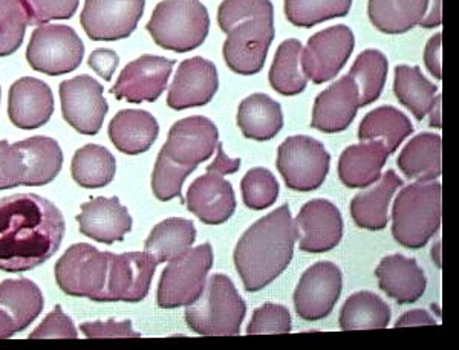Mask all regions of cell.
<instances>
[{
  "label": "cell",
  "mask_w": 459,
  "mask_h": 350,
  "mask_svg": "<svg viewBox=\"0 0 459 350\" xmlns=\"http://www.w3.org/2000/svg\"><path fill=\"white\" fill-rule=\"evenodd\" d=\"M66 224L48 199L19 193L0 199V271L40 267L62 245Z\"/></svg>",
  "instance_id": "obj_1"
},
{
  "label": "cell",
  "mask_w": 459,
  "mask_h": 350,
  "mask_svg": "<svg viewBox=\"0 0 459 350\" xmlns=\"http://www.w3.org/2000/svg\"><path fill=\"white\" fill-rule=\"evenodd\" d=\"M298 226L287 204L251 225L235 248V267L248 293L274 282L291 263Z\"/></svg>",
  "instance_id": "obj_2"
},
{
  "label": "cell",
  "mask_w": 459,
  "mask_h": 350,
  "mask_svg": "<svg viewBox=\"0 0 459 350\" xmlns=\"http://www.w3.org/2000/svg\"><path fill=\"white\" fill-rule=\"evenodd\" d=\"M443 220V187L437 181L406 185L392 207V235L409 250H420Z\"/></svg>",
  "instance_id": "obj_3"
},
{
  "label": "cell",
  "mask_w": 459,
  "mask_h": 350,
  "mask_svg": "<svg viewBox=\"0 0 459 350\" xmlns=\"http://www.w3.org/2000/svg\"><path fill=\"white\" fill-rule=\"evenodd\" d=\"M247 303L224 274L205 282L198 300L186 309L188 328L204 337H235L246 320Z\"/></svg>",
  "instance_id": "obj_4"
},
{
  "label": "cell",
  "mask_w": 459,
  "mask_h": 350,
  "mask_svg": "<svg viewBox=\"0 0 459 350\" xmlns=\"http://www.w3.org/2000/svg\"><path fill=\"white\" fill-rule=\"evenodd\" d=\"M146 30L162 49L188 53L209 36V11L199 0H162L152 13Z\"/></svg>",
  "instance_id": "obj_5"
},
{
  "label": "cell",
  "mask_w": 459,
  "mask_h": 350,
  "mask_svg": "<svg viewBox=\"0 0 459 350\" xmlns=\"http://www.w3.org/2000/svg\"><path fill=\"white\" fill-rule=\"evenodd\" d=\"M213 267V248L203 243L169 261L158 285L157 304L162 309L187 308L203 293Z\"/></svg>",
  "instance_id": "obj_6"
},
{
  "label": "cell",
  "mask_w": 459,
  "mask_h": 350,
  "mask_svg": "<svg viewBox=\"0 0 459 350\" xmlns=\"http://www.w3.org/2000/svg\"><path fill=\"white\" fill-rule=\"evenodd\" d=\"M331 155L324 144L311 136H290L277 150V170L288 189L314 192L328 176Z\"/></svg>",
  "instance_id": "obj_7"
},
{
  "label": "cell",
  "mask_w": 459,
  "mask_h": 350,
  "mask_svg": "<svg viewBox=\"0 0 459 350\" xmlns=\"http://www.w3.org/2000/svg\"><path fill=\"white\" fill-rule=\"evenodd\" d=\"M83 57L82 38L66 25H40L32 31L28 43L30 66L51 77L73 73L82 64Z\"/></svg>",
  "instance_id": "obj_8"
},
{
  "label": "cell",
  "mask_w": 459,
  "mask_h": 350,
  "mask_svg": "<svg viewBox=\"0 0 459 350\" xmlns=\"http://www.w3.org/2000/svg\"><path fill=\"white\" fill-rule=\"evenodd\" d=\"M109 268V252H99L88 243L69 246L56 263V280L63 293L71 297L100 302L105 291Z\"/></svg>",
  "instance_id": "obj_9"
},
{
  "label": "cell",
  "mask_w": 459,
  "mask_h": 350,
  "mask_svg": "<svg viewBox=\"0 0 459 350\" xmlns=\"http://www.w3.org/2000/svg\"><path fill=\"white\" fill-rule=\"evenodd\" d=\"M274 38V16L253 17L240 21L227 32L222 54L230 71L255 75L265 64Z\"/></svg>",
  "instance_id": "obj_10"
},
{
  "label": "cell",
  "mask_w": 459,
  "mask_h": 350,
  "mask_svg": "<svg viewBox=\"0 0 459 350\" xmlns=\"http://www.w3.org/2000/svg\"><path fill=\"white\" fill-rule=\"evenodd\" d=\"M354 47V32L346 25H335L316 32L300 54V66L305 77L316 84L331 81L348 64Z\"/></svg>",
  "instance_id": "obj_11"
},
{
  "label": "cell",
  "mask_w": 459,
  "mask_h": 350,
  "mask_svg": "<svg viewBox=\"0 0 459 350\" xmlns=\"http://www.w3.org/2000/svg\"><path fill=\"white\" fill-rule=\"evenodd\" d=\"M146 0H86L80 23L94 42H115L132 36L142 21Z\"/></svg>",
  "instance_id": "obj_12"
},
{
  "label": "cell",
  "mask_w": 459,
  "mask_h": 350,
  "mask_svg": "<svg viewBox=\"0 0 459 350\" xmlns=\"http://www.w3.org/2000/svg\"><path fill=\"white\" fill-rule=\"evenodd\" d=\"M62 114L69 126L82 135H97L103 126L109 105L105 88L91 75H77L60 84Z\"/></svg>",
  "instance_id": "obj_13"
},
{
  "label": "cell",
  "mask_w": 459,
  "mask_h": 350,
  "mask_svg": "<svg viewBox=\"0 0 459 350\" xmlns=\"http://www.w3.org/2000/svg\"><path fill=\"white\" fill-rule=\"evenodd\" d=\"M343 289L340 268L331 261H318L303 272L292 295L299 317L307 321L326 319Z\"/></svg>",
  "instance_id": "obj_14"
},
{
  "label": "cell",
  "mask_w": 459,
  "mask_h": 350,
  "mask_svg": "<svg viewBox=\"0 0 459 350\" xmlns=\"http://www.w3.org/2000/svg\"><path fill=\"white\" fill-rule=\"evenodd\" d=\"M158 263L144 252H109V268L105 291L100 303L127 302L138 303L147 297Z\"/></svg>",
  "instance_id": "obj_15"
},
{
  "label": "cell",
  "mask_w": 459,
  "mask_h": 350,
  "mask_svg": "<svg viewBox=\"0 0 459 350\" xmlns=\"http://www.w3.org/2000/svg\"><path fill=\"white\" fill-rule=\"evenodd\" d=\"M220 144V132L207 116H188L170 127L161 153L177 166L194 172L199 164L213 157Z\"/></svg>",
  "instance_id": "obj_16"
},
{
  "label": "cell",
  "mask_w": 459,
  "mask_h": 350,
  "mask_svg": "<svg viewBox=\"0 0 459 350\" xmlns=\"http://www.w3.org/2000/svg\"><path fill=\"white\" fill-rule=\"evenodd\" d=\"M175 64V60L160 55H142L121 71L110 94L132 105H140L144 101L153 103L168 88Z\"/></svg>",
  "instance_id": "obj_17"
},
{
  "label": "cell",
  "mask_w": 459,
  "mask_h": 350,
  "mask_svg": "<svg viewBox=\"0 0 459 350\" xmlns=\"http://www.w3.org/2000/svg\"><path fill=\"white\" fill-rule=\"evenodd\" d=\"M300 250L320 254L334 250L343 237V218L340 209L326 199H313L303 205L294 220Z\"/></svg>",
  "instance_id": "obj_18"
},
{
  "label": "cell",
  "mask_w": 459,
  "mask_h": 350,
  "mask_svg": "<svg viewBox=\"0 0 459 350\" xmlns=\"http://www.w3.org/2000/svg\"><path fill=\"white\" fill-rule=\"evenodd\" d=\"M220 90L218 69L213 62L192 57L179 64L172 86L169 88L168 106L173 110L209 105Z\"/></svg>",
  "instance_id": "obj_19"
},
{
  "label": "cell",
  "mask_w": 459,
  "mask_h": 350,
  "mask_svg": "<svg viewBox=\"0 0 459 350\" xmlns=\"http://www.w3.org/2000/svg\"><path fill=\"white\" fill-rule=\"evenodd\" d=\"M224 176L218 170L207 167V173L188 187L186 196L188 211L203 224H225L235 215V190Z\"/></svg>",
  "instance_id": "obj_20"
},
{
  "label": "cell",
  "mask_w": 459,
  "mask_h": 350,
  "mask_svg": "<svg viewBox=\"0 0 459 350\" xmlns=\"http://www.w3.org/2000/svg\"><path fill=\"white\" fill-rule=\"evenodd\" d=\"M360 109V94L351 75H344L318 94L311 127L324 133H340L352 124Z\"/></svg>",
  "instance_id": "obj_21"
},
{
  "label": "cell",
  "mask_w": 459,
  "mask_h": 350,
  "mask_svg": "<svg viewBox=\"0 0 459 350\" xmlns=\"http://www.w3.org/2000/svg\"><path fill=\"white\" fill-rule=\"evenodd\" d=\"M54 114V95L42 80L23 77L8 94V116L17 129L34 131L45 126Z\"/></svg>",
  "instance_id": "obj_22"
},
{
  "label": "cell",
  "mask_w": 459,
  "mask_h": 350,
  "mask_svg": "<svg viewBox=\"0 0 459 350\" xmlns=\"http://www.w3.org/2000/svg\"><path fill=\"white\" fill-rule=\"evenodd\" d=\"M80 233L92 241L112 245L115 242L125 241L126 235L132 230V216L120 204V199H91L82 205V213L77 216Z\"/></svg>",
  "instance_id": "obj_23"
},
{
  "label": "cell",
  "mask_w": 459,
  "mask_h": 350,
  "mask_svg": "<svg viewBox=\"0 0 459 350\" xmlns=\"http://www.w3.org/2000/svg\"><path fill=\"white\" fill-rule=\"evenodd\" d=\"M376 276L378 286L398 304H412L423 297L428 278L415 259L392 254L380 261Z\"/></svg>",
  "instance_id": "obj_24"
},
{
  "label": "cell",
  "mask_w": 459,
  "mask_h": 350,
  "mask_svg": "<svg viewBox=\"0 0 459 350\" xmlns=\"http://www.w3.org/2000/svg\"><path fill=\"white\" fill-rule=\"evenodd\" d=\"M389 152L381 141H365L344 149L339 159V178L348 189H369L378 183Z\"/></svg>",
  "instance_id": "obj_25"
},
{
  "label": "cell",
  "mask_w": 459,
  "mask_h": 350,
  "mask_svg": "<svg viewBox=\"0 0 459 350\" xmlns=\"http://www.w3.org/2000/svg\"><path fill=\"white\" fill-rule=\"evenodd\" d=\"M110 141L118 152L126 155H140L153 146L160 135L157 118L142 109L120 110L110 120Z\"/></svg>",
  "instance_id": "obj_26"
},
{
  "label": "cell",
  "mask_w": 459,
  "mask_h": 350,
  "mask_svg": "<svg viewBox=\"0 0 459 350\" xmlns=\"http://www.w3.org/2000/svg\"><path fill=\"white\" fill-rule=\"evenodd\" d=\"M407 179L417 183L437 181L443 173V140L437 133H420L407 142L397 159Z\"/></svg>",
  "instance_id": "obj_27"
},
{
  "label": "cell",
  "mask_w": 459,
  "mask_h": 350,
  "mask_svg": "<svg viewBox=\"0 0 459 350\" xmlns=\"http://www.w3.org/2000/svg\"><path fill=\"white\" fill-rule=\"evenodd\" d=\"M403 185V179L394 170L385 173L380 183L351 201V218L363 230H385L387 211L394 194Z\"/></svg>",
  "instance_id": "obj_28"
},
{
  "label": "cell",
  "mask_w": 459,
  "mask_h": 350,
  "mask_svg": "<svg viewBox=\"0 0 459 350\" xmlns=\"http://www.w3.org/2000/svg\"><path fill=\"white\" fill-rule=\"evenodd\" d=\"M21 150L25 176L23 185L42 187L57 178L62 170L63 152L58 142L49 136H31L16 142Z\"/></svg>",
  "instance_id": "obj_29"
},
{
  "label": "cell",
  "mask_w": 459,
  "mask_h": 350,
  "mask_svg": "<svg viewBox=\"0 0 459 350\" xmlns=\"http://www.w3.org/2000/svg\"><path fill=\"white\" fill-rule=\"evenodd\" d=\"M238 126L255 141H270L283 129L282 106L266 94H253L240 101Z\"/></svg>",
  "instance_id": "obj_30"
},
{
  "label": "cell",
  "mask_w": 459,
  "mask_h": 350,
  "mask_svg": "<svg viewBox=\"0 0 459 350\" xmlns=\"http://www.w3.org/2000/svg\"><path fill=\"white\" fill-rule=\"evenodd\" d=\"M429 0H369L368 16L385 34H404L418 27L428 11Z\"/></svg>",
  "instance_id": "obj_31"
},
{
  "label": "cell",
  "mask_w": 459,
  "mask_h": 350,
  "mask_svg": "<svg viewBox=\"0 0 459 350\" xmlns=\"http://www.w3.org/2000/svg\"><path fill=\"white\" fill-rule=\"evenodd\" d=\"M413 126L402 110L392 106H381L369 112L361 120L359 127V140L365 141H381L386 146L389 155L397 152L398 147L412 135Z\"/></svg>",
  "instance_id": "obj_32"
},
{
  "label": "cell",
  "mask_w": 459,
  "mask_h": 350,
  "mask_svg": "<svg viewBox=\"0 0 459 350\" xmlns=\"http://www.w3.org/2000/svg\"><path fill=\"white\" fill-rule=\"evenodd\" d=\"M196 241V228L192 220L170 218L152 230L144 243V252L157 263H166L187 252Z\"/></svg>",
  "instance_id": "obj_33"
},
{
  "label": "cell",
  "mask_w": 459,
  "mask_h": 350,
  "mask_svg": "<svg viewBox=\"0 0 459 350\" xmlns=\"http://www.w3.org/2000/svg\"><path fill=\"white\" fill-rule=\"evenodd\" d=\"M0 308L10 315L17 330L22 332L42 312V291L28 278L5 280L0 283Z\"/></svg>",
  "instance_id": "obj_34"
},
{
  "label": "cell",
  "mask_w": 459,
  "mask_h": 350,
  "mask_svg": "<svg viewBox=\"0 0 459 350\" xmlns=\"http://www.w3.org/2000/svg\"><path fill=\"white\" fill-rule=\"evenodd\" d=\"M394 94L400 105L412 112L418 121H423L432 109L438 86L429 81L420 66L398 64L394 80Z\"/></svg>",
  "instance_id": "obj_35"
},
{
  "label": "cell",
  "mask_w": 459,
  "mask_h": 350,
  "mask_svg": "<svg viewBox=\"0 0 459 350\" xmlns=\"http://www.w3.org/2000/svg\"><path fill=\"white\" fill-rule=\"evenodd\" d=\"M391 315V308L377 294L360 291L344 302L339 323L343 330L386 329Z\"/></svg>",
  "instance_id": "obj_36"
},
{
  "label": "cell",
  "mask_w": 459,
  "mask_h": 350,
  "mask_svg": "<svg viewBox=\"0 0 459 350\" xmlns=\"http://www.w3.org/2000/svg\"><path fill=\"white\" fill-rule=\"evenodd\" d=\"M114 155L99 144H86L74 155L71 162L73 179L83 189H101L115 178Z\"/></svg>",
  "instance_id": "obj_37"
},
{
  "label": "cell",
  "mask_w": 459,
  "mask_h": 350,
  "mask_svg": "<svg viewBox=\"0 0 459 350\" xmlns=\"http://www.w3.org/2000/svg\"><path fill=\"white\" fill-rule=\"evenodd\" d=\"M302 49V43L298 38H288L277 47L272 69L268 73V81L277 94L292 97L302 94L307 90L308 79L305 77L300 66Z\"/></svg>",
  "instance_id": "obj_38"
},
{
  "label": "cell",
  "mask_w": 459,
  "mask_h": 350,
  "mask_svg": "<svg viewBox=\"0 0 459 350\" xmlns=\"http://www.w3.org/2000/svg\"><path fill=\"white\" fill-rule=\"evenodd\" d=\"M387 58L385 54L377 49H366L355 58L350 73L354 80L359 94H360V107L376 103L380 98L386 84Z\"/></svg>",
  "instance_id": "obj_39"
},
{
  "label": "cell",
  "mask_w": 459,
  "mask_h": 350,
  "mask_svg": "<svg viewBox=\"0 0 459 350\" xmlns=\"http://www.w3.org/2000/svg\"><path fill=\"white\" fill-rule=\"evenodd\" d=\"M285 16L294 27L313 28L318 23L348 16L352 0H283Z\"/></svg>",
  "instance_id": "obj_40"
},
{
  "label": "cell",
  "mask_w": 459,
  "mask_h": 350,
  "mask_svg": "<svg viewBox=\"0 0 459 350\" xmlns=\"http://www.w3.org/2000/svg\"><path fill=\"white\" fill-rule=\"evenodd\" d=\"M240 192L247 209H270L279 198V183L268 168L255 167L240 181Z\"/></svg>",
  "instance_id": "obj_41"
},
{
  "label": "cell",
  "mask_w": 459,
  "mask_h": 350,
  "mask_svg": "<svg viewBox=\"0 0 459 350\" xmlns=\"http://www.w3.org/2000/svg\"><path fill=\"white\" fill-rule=\"evenodd\" d=\"M27 11L22 0H0V57L16 53L27 32Z\"/></svg>",
  "instance_id": "obj_42"
},
{
  "label": "cell",
  "mask_w": 459,
  "mask_h": 350,
  "mask_svg": "<svg viewBox=\"0 0 459 350\" xmlns=\"http://www.w3.org/2000/svg\"><path fill=\"white\" fill-rule=\"evenodd\" d=\"M190 173L192 172L188 168L177 166L160 152L152 173V190L155 198L162 202L172 201L173 198H181L184 181L188 178Z\"/></svg>",
  "instance_id": "obj_43"
},
{
  "label": "cell",
  "mask_w": 459,
  "mask_h": 350,
  "mask_svg": "<svg viewBox=\"0 0 459 350\" xmlns=\"http://www.w3.org/2000/svg\"><path fill=\"white\" fill-rule=\"evenodd\" d=\"M262 16H274L270 0H224L218 8V25L227 34L240 21Z\"/></svg>",
  "instance_id": "obj_44"
},
{
  "label": "cell",
  "mask_w": 459,
  "mask_h": 350,
  "mask_svg": "<svg viewBox=\"0 0 459 350\" xmlns=\"http://www.w3.org/2000/svg\"><path fill=\"white\" fill-rule=\"evenodd\" d=\"M80 0H22L28 25H45L51 21H68L79 10Z\"/></svg>",
  "instance_id": "obj_45"
},
{
  "label": "cell",
  "mask_w": 459,
  "mask_h": 350,
  "mask_svg": "<svg viewBox=\"0 0 459 350\" xmlns=\"http://www.w3.org/2000/svg\"><path fill=\"white\" fill-rule=\"evenodd\" d=\"M292 329L291 314L282 304L265 303L255 311L247 326V334H290Z\"/></svg>",
  "instance_id": "obj_46"
},
{
  "label": "cell",
  "mask_w": 459,
  "mask_h": 350,
  "mask_svg": "<svg viewBox=\"0 0 459 350\" xmlns=\"http://www.w3.org/2000/svg\"><path fill=\"white\" fill-rule=\"evenodd\" d=\"M25 167L22 153L16 144L0 141V190H10L23 185Z\"/></svg>",
  "instance_id": "obj_47"
},
{
  "label": "cell",
  "mask_w": 459,
  "mask_h": 350,
  "mask_svg": "<svg viewBox=\"0 0 459 350\" xmlns=\"http://www.w3.org/2000/svg\"><path fill=\"white\" fill-rule=\"evenodd\" d=\"M79 337L73 320L63 312L60 306H56L53 312L47 315L40 326L32 334H30V340H48V338H57V340H75Z\"/></svg>",
  "instance_id": "obj_48"
},
{
  "label": "cell",
  "mask_w": 459,
  "mask_h": 350,
  "mask_svg": "<svg viewBox=\"0 0 459 350\" xmlns=\"http://www.w3.org/2000/svg\"><path fill=\"white\" fill-rule=\"evenodd\" d=\"M80 330L83 332L86 338H140L142 334L132 329L131 320L125 321H94V323L80 324Z\"/></svg>",
  "instance_id": "obj_49"
},
{
  "label": "cell",
  "mask_w": 459,
  "mask_h": 350,
  "mask_svg": "<svg viewBox=\"0 0 459 350\" xmlns=\"http://www.w3.org/2000/svg\"><path fill=\"white\" fill-rule=\"evenodd\" d=\"M118 64H120L118 54L106 47L95 49L94 53L89 55L88 60L89 68L94 69L95 73L106 81H110Z\"/></svg>",
  "instance_id": "obj_50"
},
{
  "label": "cell",
  "mask_w": 459,
  "mask_h": 350,
  "mask_svg": "<svg viewBox=\"0 0 459 350\" xmlns=\"http://www.w3.org/2000/svg\"><path fill=\"white\" fill-rule=\"evenodd\" d=\"M424 64L430 75L443 80V32H438L429 40L424 49Z\"/></svg>",
  "instance_id": "obj_51"
},
{
  "label": "cell",
  "mask_w": 459,
  "mask_h": 350,
  "mask_svg": "<svg viewBox=\"0 0 459 350\" xmlns=\"http://www.w3.org/2000/svg\"><path fill=\"white\" fill-rule=\"evenodd\" d=\"M403 326H437V320L433 319L428 311L417 309L400 317L395 323V328H403Z\"/></svg>",
  "instance_id": "obj_52"
},
{
  "label": "cell",
  "mask_w": 459,
  "mask_h": 350,
  "mask_svg": "<svg viewBox=\"0 0 459 350\" xmlns=\"http://www.w3.org/2000/svg\"><path fill=\"white\" fill-rule=\"evenodd\" d=\"M443 25V0H429L426 16L420 23V27L437 28Z\"/></svg>",
  "instance_id": "obj_53"
},
{
  "label": "cell",
  "mask_w": 459,
  "mask_h": 350,
  "mask_svg": "<svg viewBox=\"0 0 459 350\" xmlns=\"http://www.w3.org/2000/svg\"><path fill=\"white\" fill-rule=\"evenodd\" d=\"M16 334H19L16 323L4 309L0 308V340H8Z\"/></svg>",
  "instance_id": "obj_54"
},
{
  "label": "cell",
  "mask_w": 459,
  "mask_h": 350,
  "mask_svg": "<svg viewBox=\"0 0 459 350\" xmlns=\"http://www.w3.org/2000/svg\"><path fill=\"white\" fill-rule=\"evenodd\" d=\"M441 105H443V97L441 94L435 97L433 101L432 109L429 112V126L433 129H441L443 127V118H441Z\"/></svg>",
  "instance_id": "obj_55"
},
{
  "label": "cell",
  "mask_w": 459,
  "mask_h": 350,
  "mask_svg": "<svg viewBox=\"0 0 459 350\" xmlns=\"http://www.w3.org/2000/svg\"><path fill=\"white\" fill-rule=\"evenodd\" d=\"M439 250H441V241L437 242L435 245H433V260L437 261V265L438 267H441V252H439Z\"/></svg>",
  "instance_id": "obj_56"
},
{
  "label": "cell",
  "mask_w": 459,
  "mask_h": 350,
  "mask_svg": "<svg viewBox=\"0 0 459 350\" xmlns=\"http://www.w3.org/2000/svg\"><path fill=\"white\" fill-rule=\"evenodd\" d=\"M0 98H2V90H0Z\"/></svg>",
  "instance_id": "obj_57"
}]
</instances>
